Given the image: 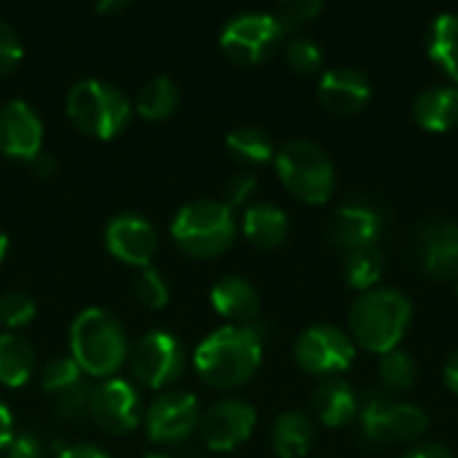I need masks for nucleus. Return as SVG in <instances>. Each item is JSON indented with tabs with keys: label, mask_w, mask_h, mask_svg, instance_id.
Returning a JSON list of instances; mask_svg holds the SVG:
<instances>
[{
	"label": "nucleus",
	"mask_w": 458,
	"mask_h": 458,
	"mask_svg": "<svg viewBox=\"0 0 458 458\" xmlns=\"http://www.w3.org/2000/svg\"><path fill=\"white\" fill-rule=\"evenodd\" d=\"M8 247H11L8 233H5V231H0V263H3V260H5V255H8Z\"/></svg>",
	"instance_id": "44"
},
{
	"label": "nucleus",
	"mask_w": 458,
	"mask_h": 458,
	"mask_svg": "<svg viewBox=\"0 0 458 458\" xmlns=\"http://www.w3.org/2000/svg\"><path fill=\"white\" fill-rule=\"evenodd\" d=\"M427 54L458 86V11H443L432 19Z\"/></svg>",
	"instance_id": "26"
},
{
	"label": "nucleus",
	"mask_w": 458,
	"mask_h": 458,
	"mask_svg": "<svg viewBox=\"0 0 458 458\" xmlns=\"http://www.w3.org/2000/svg\"><path fill=\"white\" fill-rule=\"evenodd\" d=\"M311 403H314L317 419L330 429L349 427L360 416V397H357L354 386L344 378H325L314 389Z\"/></svg>",
	"instance_id": "22"
},
{
	"label": "nucleus",
	"mask_w": 458,
	"mask_h": 458,
	"mask_svg": "<svg viewBox=\"0 0 458 458\" xmlns=\"http://www.w3.org/2000/svg\"><path fill=\"white\" fill-rule=\"evenodd\" d=\"M225 148L231 158H236L244 166H263L276 156L274 140L258 126H236L233 131H228Z\"/></svg>",
	"instance_id": "28"
},
{
	"label": "nucleus",
	"mask_w": 458,
	"mask_h": 458,
	"mask_svg": "<svg viewBox=\"0 0 458 458\" xmlns=\"http://www.w3.org/2000/svg\"><path fill=\"white\" fill-rule=\"evenodd\" d=\"M255 188H258V177L252 172H236L225 182V199H223V204H228L231 209L233 207H242V204H247L252 199Z\"/></svg>",
	"instance_id": "36"
},
{
	"label": "nucleus",
	"mask_w": 458,
	"mask_h": 458,
	"mask_svg": "<svg viewBox=\"0 0 458 458\" xmlns=\"http://www.w3.org/2000/svg\"><path fill=\"white\" fill-rule=\"evenodd\" d=\"M35 314H38V306L30 293L8 290L0 295V325L5 327V333H19L35 319Z\"/></svg>",
	"instance_id": "32"
},
{
	"label": "nucleus",
	"mask_w": 458,
	"mask_h": 458,
	"mask_svg": "<svg viewBox=\"0 0 458 458\" xmlns=\"http://www.w3.org/2000/svg\"><path fill=\"white\" fill-rule=\"evenodd\" d=\"M177 107H180V86L166 75H156L145 81L134 99V110L145 121H166L169 115H174Z\"/></svg>",
	"instance_id": "27"
},
{
	"label": "nucleus",
	"mask_w": 458,
	"mask_h": 458,
	"mask_svg": "<svg viewBox=\"0 0 458 458\" xmlns=\"http://www.w3.org/2000/svg\"><path fill=\"white\" fill-rule=\"evenodd\" d=\"M56 458H110L99 445H91V443H78V445H67L62 448Z\"/></svg>",
	"instance_id": "39"
},
{
	"label": "nucleus",
	"mask_w": 458,
	"mask_h": 458,
	"mask_svg": "<svg viewBox=\"0 0 458 458\" xmlns=\"http://www.w3.org/2000/svg\"><path fill=\"white\" fill-rule=\"evenodd\" d=\"M370 97H373V86L362 70L349 67V64H338V67H330L322 72L319 99L333 113L354 115L370 105Z\"/></svg>",
	"instance_id": "18"
},
{
	"label": "nucleus",
	"mask_w": 458,
	"mask_h": 458,
	"mask_svg": "<svg viewBox=\"0 0 458 458\" xmlns=\"http://www.w3.org/2000/svg\"><path fill=\"white\" fill-rule=\"evenodd\" d=\"M89 419L107 435H131L145 419L137 386L118 376L99 381L97 386H91Z\"/></svg>",
	"instance_id": "11"
},
{
	"label": "nucleus",
	"mask_w": 458,
	"mask_h": 458,
	"mask_svg": "<svg viewBox=\"0 0 458 458\" xmlns=\"http://www.w3.org/2000/svg\"><path fill=\"white\" fill-rule=\"evenodd\" d=\"M169 231H172L174 244L185 255L207 260L233 247L236 217H233V209L217 199H196L177 209Z\"/></svg>",
	"instance_id": "5"
},
{
	"label": "nucleus",
	"mask_w": 458,
	"mask_h": 458,
	"mask_svg": "<svg viewBox=\"0 0 458 458\" xmlns=\"http://www.w3.org/2000/svg\"><path fill=\"white\" fill-rule=\"evenodd\" d=\"M145 458H172V456H166V454H148Z\"/></svg>",
	"instance_id": "45"
},
{
	"label": "nucleus",
	"mask_w": 458,
	"mask_h": 458,
	"mask_svg": "<svg viewBox=\"0 0 458 458\" xmlns=\"http://www.w3.org/2000/svg\"><path fill=\"white\" fill-rule=\"evenodd\" d=\"M129 335L115 314L91 306L70 325V357L89 378H113L129 362Z\"/></svg>",
	"instance_id": "2"
},
{
	"label": "nucleus",
	"mask_w": 458,
	"mask_h": 458,
	"mask_svg": "<svg viewBox=\"0 0 458 458\" xmlns=\"http://www.w3.org/2000/svg\"><path fill=\"white\" fill-rule=\"evenodd\" d=\"M284 59H287V64L295 72L314 75L325 64V51H322V46L314 38H309V35H293L287 40V46H284Z\"/></svg>",
	"instance_id": "31"
},
{
	"label": "nucleus",
	"mask_w": 458,
	"mask_h": 458,
	"mask_svg": "<svg viewBox=\"0 0 458 458\" xmlns=\"http://www.w3.org/2000/svg\"><path fill=\"white\" fill-rule=\"evenodd\" d=\"M43 118L24 99H8L0 107V153L11 161L32 164L43 153Z\"/></svg>",
	"instance_id": "16"
},
{
	"label": "nucleus",
	"mask_w": 458,
	"mask_h": 458,
	"mask_svg": "<svg viewBox=\"0 0 458 458\" xmlns=\"http://www.w3.org/2000/svg\"><path fill=\"white\" fill-rule=\"evenodd\" d=\"M411 322L413 303L405 293L394 287H376L370 293H362L349 311L352 341L373 354L400 349L403 338L411 330Z\"/></svg>",
	"instance_id": "3"
},
{
	"label": "nucleus",
	"mask_w": 458,
	"mask_h": 458,
	"mask_svg": "<svg viewBox=\"0 0 458 458\" xmlns=\"http://www.w3.org/2000/svg\"><path fill=\"white\" fill-rule=\"evenodd\" d=\"M378 378L389 392H408L419 378V362L405 349H392L381 354L378 362Z\"/></svg>",
	"instance_id": "30"
},
{
	"label": "nucleus",
	"mask_w": 458,
	"mask_h": 458,
	"mask_svg": "<svg viewBox=\"0 0 458 458\" xmlns=\"http://www.w3.org/2000/svg\"><path fill=\"white\" fill-rule=\"evenodd\" d=\"M443 378H445V384H448V389L458 394V349L448 357V362H445V370H443Z\"/></svg>",
	"instance_id": "41"
},
{
	"label": "nucleus",
	"mask_w": 458,
	"mask_h": 458,
	"mask_svg": "<svg viewBox=\"0 0 458 458\" xmlns=\"http://www.w3.org/2000/svg\"><path fill=\"white\" fill-rule=\"evenodd\" d=\"M5 458H43V443L32 432H16L5 448Z\"/></svg>",
	"instance_id": "37"
},
{
	"label": "nucleus",
	"mask_w": 458,
	"mask_h": 458,
	"mask_svg": "<svg viewBox=\"0 0 458 458\" xmlns=\"http://www.w3.org/2000/svg\"><path fill=\"white\" fill-rule=\"evenodd\" d=\"M21 56H24L21 38L5 19H0V75H8L21 62Z\"/></svg>",
	"instance_id": "35"
},
{
	"label": "nucleus",
	"mask_w": 458,
	"mask_h": 458,
	"mask_svg": "<svg viewBox=\"0 0 458 458\" xmlns=\"http://www.w3.org/2000/svg\"><path fill=\"white\" fill-rule=\"evenodd\" d=\"M357 419L370 443H411L429 429V416L419 405L394 403L389 397H370Z\"/></svg>",
	"instance_id": "12"
},
{
	"label": "nucleus",
	"mask_w": 458,
	"mask_h": 458,
	"mask_svg": "<svg viewBox=\"0 0 458 458\" xmlns=\"http://www.w3.org/2000/svg\"><path fill=\"white\" fill-rule=\"evenodd\" d=\"M413 121L435 134L458 126V86H427L413 97Z\"/></svg>",
	"instance_id": "23"
},
{
	"label": "nucleus",
	"mask_w": 458,
	"mask_h": 458,
	"mask_svg": "<svg viewBox=\"0 0 458 458\" xmlns=\"http://www.w3.org/2000/svg\"><path fill=\"white\" fill-rule=\"evenodd\" d=\"M126 8H129V3H123V0H105V3L97 5V11H99V13H107V16L121 13V11H126Z\"/></svg>",
	"instance_id": "43"
},
{
	"label": "nucleus",
	"mask_w": 458,
	"mask_h": 458,
	"mask_svg": "<svg viewBox=\"0 0 458 458\" xmlns=\"http://www.w3.org/2000/svg\"><path fill=\"white\" fill-rule=\"evenodd\" d=\"M199 421H201V408L196 394L185 389H169L161 392L145 408L142 427L150 443L172 448L193 437V432H199Z\"/></svg>",
	"instance_id": "10"
},
{
	"label": "nucleus",
	"mask_w": 458,
	"mask_h": 458,
	"mask_svg": "<svg viewBox=\"0 0 458 458\" xmlns=\"http://www.w3.org/2000/svg\"><path fill=\"white\" fill-rule=\"evenodd\" d=\"M212 309L231 325H252L260 314V293L244 276H223L209 290Z\"/></svg>",
	"instance_id": "20"
},
{
	"label": "nucleus",
	"mask_w": 458,
	"mask_h": 458,
	"mask_svg": "<svg viewBox=\"0 0 458 458\" xmlns=\"http://www.w3.org/2000/svg\"><path fill=\"white\" fill-rule=\"evenodd\" d=\"M105 247L107 252L131 268H150L156 250H158V236L150 220H145L137 212H121L107 220L105 225Z\"/></svg>",
	"instance_id": "15"
},
{
	"label": "nucleus",
	"mask_w": 458,
	"mask_h": 458,
	"mask_svg": "<svg viewBox=\"0 0 458 458\" xmlns=\"http://www.w3.org/2000/svg\"><path fill=\"white\" fill-rule=\"evenodd\" d=\"M263 362V335L255 325H225L209 333L193 352L199 378L215 389H239L255 378Z\"/></svg>",
	"instance_id": "1"
},
{
	"label": "nucleus",
	"mask_w": 458,
	"mask_h": 458,
	"mask_svg": "<svg viewBox=\"0 0 458 458\" xmlns=\"http://www.w3.org/2000/svg\"><path fill=\"white\" fill-rule=\"evenodd\" d=\"M255 424H258L255 408L247 400L228 397V400H220V403L209 405L207 411H201L199 435L209 451L231 454L252 437Z\"/></svg>",
	"instance_id": "13"
},
{
	"label": "nucleus",
	"mask_w": 458,
	"mask_h": 458,
	"mask_svg": "<svg viewBox=\"0 0 458 458\" xmlns=\"http://www.w3.org/2000/svg\"><path fill=\"white\" fill-rule=\"evenodd\" d=\"M242 233L258 250H276L290 236V217L274 201L250 204L242 215Z\"/></svg>",
	"instance_id": "21"
},
{
	"label": "nucleus",
	"mask_w": 458,
	"mask_h": 458,
	"mask_svg": "<svg viewBox=\"0 0 458 458\" xmlns=\"http://www.w3.org/2000/svg\"><path fill=\"white\" fill-rule=\"evenodd\" d=\"M419 258L429 276L458 279V225L454 220H429L419 231Z\"/></svg>",
	"instance_id": "19"
},
{
	"label": "nucleus",
	"mask_w": 458,
	"mask_h": 458,
	"mask_svg": "<svg viewBox=\"0 0 458 458\" xmlns=\"http://www.w3.org/2000/svg\"><path fill=\"white\" fill-rule=\"evenodd\" d=\"M129 370L134 381L150 392H169L185 370V349L166 330L140 335L129 349Z\"/></svg>",
	"instance_id": "8"
},
{
	"label": "nucleus",
	"mask_w": 458,
	"mask_h": 458,
	"mask_svg": "<svg viewBox=\"0 0 458 458\" xmlns=\"http://www.w3.org/2000/svg\"><path fill=\"white\" fill-rule=\"evenodd\" d=\"M330 233H333V242L346 255L370 250V247H378V242H381L384 217L378 215L376 207H370L365 201H349L335 212Z\"/></svg>",
	"instance_id": "17"
},
{
	"label": "nucleus",
	"mask_w": 458,
	"mask_h": 458,
	"mask_svg": "<svg viewBox=\"0 0 458 458\" xmlns=\"http://www.w3.org/2000/svg\"><path fill=\"white\" fill-rule=\"evenodd\" d=\"M38 370V354L21 333H0V384L21 389Z\"/></svg>",
	"instance_id": "24"
},
{
	"label": "nucleus",
	"mask_w": 458,
	"mask_h": 458,
	"mask_svg": "<svg viewBox=\"0 0 458 458\" xmlns=\"http://www.w3.org/2000/svg\"><path fill=\"white\" fill-rule=\"evenodd\" d=\"M13 435H16V424H13V416H11L8 405H5V403L0 400V454H5V448L11 445Z\"/></svg>",
	"instance_id": "40"
},
{
	"label": "nucleus",
	"mask_w": 458,
	"mask_h": 458,
	"mask_svg": "<svg viewBox=\"0 0 458 458\" xmlns=\"http://www.w3.org/2000/svg\"><path fill=\"white\" fill-rule=\"evenodd\" d=\"M322 8H325V5H322L319 0H290V3H282V5L274 11V16H276V21L282 24L284 32H293V30H298L301 24L311 21Z\"/></svg>",
	"instance_id": "34"
},
{
	"label": "nucleus",
	"mask_w": 458,
	"mask_h": 458,
	"mask_svg": "<svg viewBox=\"0 0 458 458\" xmlns=\"http://www.w3.org/2000/svg\"><path fill=\"white\" fill-rule=\"evenodd\" d=\"M314 421L301 411H284L271 429V445L279 458H306L314 445Z\"/></svg>",
	"instance_id": "25"
},
{
	"label": "nucleus",
	"mask_w": 458,
	"mask_h": 458,
	"mask_svg": "<svg viewBox=\"0 0 458 458\" xmlns=\"http://www.w3.org/2000/svg\"><path fill=\"white\" fill-rule=\"evenodd\" d=\"M282 185L306 204H327L335 191V164L327 150L311 140H290L274 156Z\"/></svg>",
	"instance_id": "6"
},
{
	"label": "nucleus",
	"mask_w": 458,
	"mask_h": 458,
	"mask_svg": "<svg viewBox=\"0 0 458 458\" xmlns=\"http://www.w3.org/2000/svg\"><path fill=\"white\" fill-rule=\"evenodd\" d=\"M40 386L54 400L56 416L62 421H81L86 416L91 386L86 384V373L75 365L70 354L51 357L43 365Z\"/></svg>",
	"instance_id": "14"
},
{
	"label": "nucleus",
	"mask_w": 458,
	"mask_h": 458,
	"mask_svg": "<svg viewBox=\"0 0 458 458\" xmlns=\"http://www.w3.org/2000/svg\"><path fill=\"white\" fill-rule=\"evenodd\" d=\"M64 113L86 137L113 140L129 126L134 105L118 86L99 78H83L70 86L64 97Z\"/></svg>",
	"instance_id": "4"
},
{
	"label": "nucleus",
	"mask_w": 458,
	"mask_h": 458,
	"mask_svg": "<svg viewBox=\"0 0 458 458\" xmlns=\"http://www.w3.org/2000/svg\"><path fill=\"white\" fill-rule=\"evenodd\" d=\"M32 169H35V174L38 177H48V174H54V169H56V161H54V156H48L46 150L32 161Z\"/></svg>",
	"instance_id": "42"
},
{
	"label": "nucleus",
	"mask_w": 458,
	"mask_h": 458,
	"mask_svg": "<svg viewBox=\"0 0 458 458\" xmlns=\"http://www.w3.org/2000/svg\"><path fill=\"white\" fill-rule=\"evenodd\" d=\"M403 458H456L451 448L440 445V443H421V445H413L408 448Z\"/></svg>",
	"instance_id": "38"
},
{
	"label": "nucleus",
	"mask_w": 458,
	"mask_h": 458,
	"mask_svg": "<svg viewBox=\"0 0 458 458\" xmlns=\"http://www.w3.org/2000/svg\"><path fill=\"white\" fill-rule=\"evenodd\" d=\"M284 30L274 13L266 11H244L225 21L220 30V48L223 54L244 67L263 64L276 54L284 40Z\"/></svg>",
	"instance_id": "7"
},
{
	"label": "nucleus",
	"mask_w": 458,
	"mask_h": 458,
	"mask_svg": "<svg viewBox=\"0 0 458 458\" xmlns=\"http://www.w3.org/2000/svg\"><path fill=\"white\" fill-rule=\"evenodd\" d=\"M134 293H137V301H140L145 309H150V311L164 309V306L169 303V295H172L166 276H164L158 268H153V266H150V268H142V271L137 274Z\"/></svg>",
	"instance_id": "33"
},
{
	"label": "nucleus",
	"mask_w": 458,
	"mask_h": 458,
	"mask_svg": "<svg viewBox=\"0 0 458 458\" xmlns=\"http://www.w3.org/2000/svg\"><path fill=\"white\" fill-rule=\"evenodd\" d=\"M293 357L303 373L325 381V378H338L341 373H346L357 357V349L346 330L330 322H319V325L306 327L295 338Z\"/></svg>",
	"instance_id": "9"
},
{
	"label": "nucleus",
	"mask_w": 458,
	"mask_h": 458,
	"mask_svg": "<svg viewBox=\"0 0 458 458\" xmlns=\"http://www.w3.org/2000/svg\"><path fill=\"white\" fill-rule=\"evenodd\" d=\"M344 276H346V284L352 290H360V295L376 290L381 276H384V255H381V250L370 247V250L349 252L346 260H344Z\"/></svg>",
	"instance_id": "29"
}]
</instances>
